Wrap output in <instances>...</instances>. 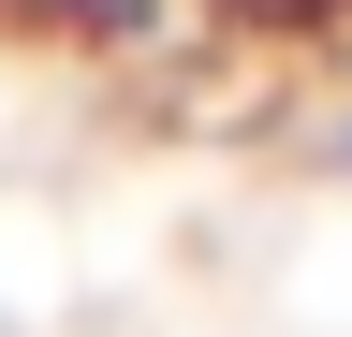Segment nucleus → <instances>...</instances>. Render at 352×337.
<instances>
[{
	"mask_svg": "<svg viewBox=\"0 0 352 337\" xmlns=\"http://www.w3.org/2000/svg\"><path fill=\"white\" fill-rule=\"evenodd\" d=\"M264 30H352V0H250Z\"/></svg>",
	"mask_w": 352,
	"mask_h": 337,
	"instance_id": "f257e3e1",
	"label": "nucleus"
},
{
	"mask_svg": "<svg viewBox=\"0 0 352 337\" xmlns=\"http://www.w3.org/2000/svg\"><path fill=\"white\" fill-rule=\"evenodd\" d=\"M323 147H338V176H352V103H338V132H323Z\"/></svg>",
	"mask_w": 352,
	"mask_h": 337,
	"instance_id": "f03ea898",
	"label": "nucleus"
}]
</instances>
